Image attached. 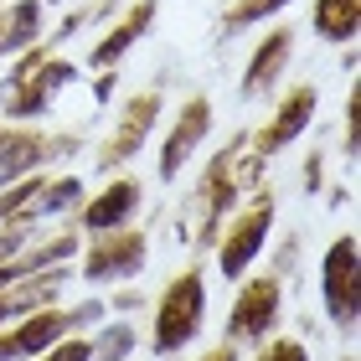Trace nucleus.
Instances as JSON below:
<instances>
[{
    "label": "nucleus",
    "mask_w": 361,
    "mask_h": 361,
    "mask_svg": "<svg viewBox=\"0 0 361 361\" xmlns=\"http://www.w3.org/2000/svg\"><path fill=\"white\" fill-rule=\"evenodd\" d=\"M202 310H207V289L196 274H180L176 284L160 294V315H155V346L176 351L202 331Z\"/></svg>",
    "instance_id": "nucleus-1"
},
{
    "label": "nucleus",
    "mask_w": 361,
    "mask_h": 361,
    "mask_svg": "<svg viewBox=\"0 0 361 361\" xmlns=\"http://www.w3.org/2000/svg\"><path fill=\"white\" fill-rule=\"evenodd\" d=\"M356 300H361V279H356V238H341L325 253V305H331L336 325L356 320Z\"/></svg>",
    "instance_id": "nucleus-2"
},
{
    "label": "nucleus",
    "mask_w": 361,
    "mask_h": 361,
    "mask_svg": "<svg viewBox=\"0 0 361 361\" xmlns=\"http://www.w3.org/2000/svg\"><path fill=\"white\" fill-rule=\"evenodd\" d=\"M269 217H274L269 196H258V202H253V207H248V212H243V217L233 222V233H227V243H222V274H227V279H238L243 269L253 264V253L264 248Z\"/></svg>",
    "instance_id": "nucleus-3"
},
{
    "label": "nucleus",
    "mask_w": 361,
    "mask_h": 361,
    "mask_svg": "<svg viewBox=\"0 0 361 361\" xmlns=\"http://www.w3.org/2000/svg\"><path fill=\"white\" fill-rule=\"evenodd\" d=\"M88 315H98V310L88 305V310H78V315H57V310H47V315H31L21 331H11V336H0V361H11V356H31V351H42V346H52V341L68 331V325H78V320H88Z\"/></svg>",
    "instance_id": "nucleus-4"
},
{
    "label": "nucleus",
    "mask_w": 361,
    "mask_h": 361,
    "mask_svg": "<svg viewBox=\"0 0 361 361\" xmlns=\"http://www.w3.org/2000/svg\"><path fill=\"white\" fill-rule=\"evenodd\" d=\"M212 129V104L207 98H191L186 109H180V119L171 129V140H166V155H160V176H176L186 160L196 155V145H202V135Z\"/></svg>",
    "instance_id": "nucleus-5"
},
{
    "label": "nucleus",
    "mask_w": 361,
    "mask_h": 361,
    "mask_svg": "<svg viewBox=\"0 0 361 361\" xmlns=\"http://www.w3.org/2000/svg\"><path fill=\"white\" fill-rule=\"evenodd\" d=\"M279 315V279H253L233 305V336H264Z\"/></svg>",
    "instance_id": "nucleus-6"
},
{
    "label": "nucleus",
    "mask_w": 361,
    "mask_h": 361,
    "mask_svg": "<svg viewBox=\"0 0 361 361\" xmlns=\"http://www.w3.org/2000/svg\"><path fill=\"white\" fill-rule=\"evenodd\" d=\"M155 93H140L135 104L124 109V119L119 129H114V140H109V150H104V166H119V160H129L145 145V135H150V124H155Z\"/></svg>",
    "instance_id": "nucleus-7"
},
{
    "label": "nucleus",
    "mask_w": 361,
    "mask_h": 361,
    "mask_svg": "<svg viewBox=\"0 0 361 361\" xmlns=\"http://www.w3.org/2000/svg\"><path fill=\"white\" fill-rule=\"evenodd\" d=\"M310 109H315V93H310V88H294V93L284 98V104H279V114L264 124V135H258V155L284 150V145H289V140L310 124Z\"/></svg>",
    "instance_id": "nucleus-8"
},
{
    "label": "nucleus",
    "mask_w": 361,
    "mask_h": 361,
    "mask_svg": "<svg viewBox=\"0 0 361 361\" xmlns=\"http://www.w3.org/2000/svg\"><path fill=\"white\" fill-rule=\"evenodd\" d=\"M140 264H145V238H140V233H119V238H104V243L88 253V279L140 274Z\"/></svg>",
    "instance_id": "nucleus-9"
},
{
    "label": "nucleus",
    "mask_w": 361,
    "mask_h": 361,
    "mask_svg": "<svg viewBox=\"0 0 361 361\" xmlns=\"http://www.w3.org/2000/svg\"><path fill=\"white\" fill-rule=\"evenodd\" d=\"M135 202H140V186H135V180H114V186L83 212V227H93V233H109V227H119L129 212H135Z\"/></svg>",
    "instance_id": "nucleus-10"
},
{
    "label": "nucleus",
    "mask_w": 361,
    "mask_h": 361,
    "mask_svg": "<svg viewBox=\"0 0 361 361\" xmlns=\"http://www.w3.org/2000/svg\"><path fill=\"white\" fill-rule=\"evenodd\" d=\"M289 47H294V37L289 31H274V37L253 52V62H248V78H243V93H264L274 78H279V68L289 62Z\"/></svg>",
    "instance_id": "nucleus-11"
},
{
    "label": "nucleus",
    "mask_w": 361,
    "mask_h": 361,
    "mask_svg": "<svg viewBox=\"0 0 361 361\" xmlns=\"http://www.w3.org/2000/svg\"><path fill=\"white\" fill-rule=\"evenodd\" d=\"M150 16H155V6H150V0H140V6H135V11H129L124 21H119V31H109V37L93 47V68H109L114 57H124L129 47H135V37L145 31V21H150Z\"/></svg>",
    "instance_id": "nucleus-12"
},
{
    "label": "nucleus",
    "mask_w": 361,
    "mask_h": 361,
    "mask_svg": "<svg viewBox=\"0 0 361 361\" xmlns=\"http://www.w3.org/2000/svg\"><path fill=\"white\" fill-rule=\"evenodd\" d=\"M361 21V0H320L315 6V31L325 42H351Z\"/></svg>",
    "instance_id": "nucleus-13"
},
{
    "label": "nucleus",
    "mask_w": 361,
    "mask_h": 361,
    "mask_svg": "<svg viewBox=\"0 0 361 361\" xmlns=\"http://www.w3.org/2000/svg\"><path fill=\"white\" fill-rule=\"evenodd\" d=\"M37 26H42V6H37V0L16 6L11 11V31H0V47H21L26 37H37Z\"/></svg>",
    "instance_id": "nucleus-14"
},
{
    "label": "nucleus",
    "mask_w": 361,
    "mask_h": 361,
    "mask_svg": "<svg viewBox=\"0 0 361 361\" xmlns=\"http://www.w3.org/2000/svg\"><path fill=\"white\" fill-rule=\"evenodd\" d=\"M129 346H135V331H129V325H114V331L98 341V346H88V351H93L98 361H124Z\"/></svg>",
    "instance_id": "nucleus-15"
},
{
    "label": "nucleus",
    "mask_w": 361,
    "mask_h": 361,
    "mask_svg": "<svg viewBox=\"0 0 361 361\" xmlns=\"http://www.w3.org/2000/svg\"><path fill=\"white\" fill-rule=\"evenodd\" d=\"M274 6H279V0H243V6H233V11H227V26H248L253 16H269Z\"/></svg>",
    "instance_id": "nucleus-16"
},
{
    "label": "nucleus",
    "mask_w": 361,
    "mask_h": 361,
    "mask_svg": "<svg viewBox=\"0 0 361 361\" xmlns=\"http://www.w3.org/2000/svg\"><path fill=\"white\" fill-rule=\"evenodd\" d=\"M264 361H305V346L300 341H274V346L264 351Z\"/></svg>",
    "instance_id": "nucleus-17"
},
{
    "label": "nucleus",
    "mask_w": 361,
    "mask_h": 361,
    "mask_svg": "<svg viewBox=\"0 0 361 361\" xmlns=\"http://www.w3.org/2000/svg\"><path fill=\"white\" fill-rule=\"evenodd\" d=\"M88 356H93V351L83 346V341H62V346L47 356V361H88Z\"/></svg>",
    "instance_id": "nucleus-18"
},
{
    "label": "nucleus",
    "mask_w": 361,
    "mask_h": 361,
    "mask_svg": "<svg viewBox=\"0 0 361 361\" xmlns=\"http://www.w3.org/2000/svg\"><path fill=\"white\" fill-rule=\"evenodd\" d=\"M202 361H233V351H212V356H202Z\"/></svg>",
    "instance_id": "nucleus-19"
},
{
    "label": "nucleus",
    "mask_w": 361,
    "mask_h": 361,
    "mask_svg": "<svg viewBox=\"0 0 361 361\" xmlns=\"http://www.w3.org/2000/svg\"><path fill=\"white\" fill-rule=\"evenodd\" d=\"M0 26H6V11H0Z\"/></svg>",
    "instance_id": "nucleus-20"
}]
</instances>
